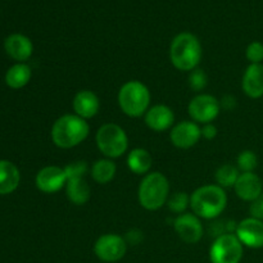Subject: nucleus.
Masks as SVG:
<instances>
[{
  "label": "nucleus",
  "mask_w": 263,
  "mask_h": 263,
  "mask_svg": "<svg viewBox=\"0 0 263 263\" xmlns=\"http://www.w3.org/2000/svg\"><path fill=\"white\" fill-rule=\"evenodd\" d=\"M228 205L225 189L218 185H204L190 195V207L195 216L212 220L220 216Z\"/></svg>",
  "instance_id": "f257e3e1"
},
{
  "label": "nucleus",
  "mask_w": 263,
  "mask_h": 263,
  "mask_svg": "<svg viewBox=\"0 0 263 263\" xmlns=\"http://www.w3.org/2000/svg\"><path fill=\"white\" fill-rule=\"evenodd\" d=\"M90 126L77 115H64L51 127V140L58 148L71 149L80 145L89 136Z\"/></svg>",
  "instance_id": "f03ea898"
},
{
  "label": "nucleus",
  "mask_w": 263,
  "mask_h": 263,
  "mask_svg": "<svg viewBox=\"0 0 263 263\" xmlns=\"http://www.w3.org/2000/svg\"><path fill=\"white\" fill-rule=\"evenodd\" d=\"M202 55V44L197 36L190 32L179 33L170 46L171 63L180 71L192 72L200 63Z\"/></svg>",
  "instance_id": "7ed1b4c3"
},
{
  "label": "nucleus",
  "mask_w": 263,
  "mask_h": 263,
  "mask_svg": "<svg viewBox=\"0 0 263 263\" xmlns=\"http://www.w3.org/2000/svg\"><path fill=\"white\" fill-rule=\"evenodd\" d=\"M170 182L161 172H149L139 185V202L148 211H157L168 200Z\"/></svg>",
  "instance_id": "20e7f679"
},
{
  "label": "nucleus",
  "mask_w": 263,
  "mask_h": 263,
  "mask_svg": "<svg viewBox=\"0 0 263 263\" xmlns=\"http://www.w3.org/2000/svg\"><path fill=\"white\" fill-rule=\"evenodd\" d=\"M151 104V91L140 81H127L118 91V105L128 117H141Z\"/></svg>",
  "instance_id": "39448f33"
},
{
  "label": "nucleus",
  "mask_w": 263,
  "mask_h": 263,
  "mask_svg": "<svg viewBox=\"0 0 263 263\" xmlns=\"http://www.w3.org/2000/svg\"><path fill=\"white\" fill-rule=\"evenodd\" d=\"M63 168L67 175V198L76 205L86 204L91 197V189L85 179L89 170L87 163L84 161L72 162Z\"/></svg>",
  "instance_id": "423d86ee"
},
{
  "label": "nucleus",
  "mask_w": 263,
  "mask_h": 263,
  "mask_svg": "<svg viewBox=\"0 0 263 263\" xmlns=\"http://www.w3.org/2000/svg\"><path fill=\"white\" fill-rule=\"evenodd\" d=\"M95 140L98 149L110 159L123 156L128 148V138L125 130L116 123H104L99 127Z\"/></svg>",
  "instance_id": "0eeeda50"
},
{
  "label": "nucleus",
  "mask_w": 263,
  "mask_h": 263,
  "mask_svg": "<svg viewBox=\"0 0 263 263\" xmlns=\"http://www.w3.org/2000/svg\"><path fill=\"white\" fill-rule=\"evenodd\" d=\"M243 244L235 234L226 233L217 236L210 251L212 263H239L243 257Z\"/></svg>",
  "instance_id": "6e6552de"
},
{
  "label": "nucleus",
  "mask_w": 263,
  "mask_h": 263,
  "mask_svg": "<svg viewBox=\"0 0 263 263\" xmlns=\"http://www.w3.org/2000/svg\"><path fill=\"white\" fill-rule=\"evenodd\" d=\"M220 109V102L210 94L197 95V97L190 100L189 107H187V110H189V115L193 118V121L204 123V125L212 123V121L217 118Z\"/></svg>",
  "instance_id": "1a4fd4ad"
},
{
  "label": "nucleus",
  "mask_w": 263,
  "mask_h": 263,
  "mask_svg": "<svg viewBox=\"0 0 263 263\" xmlns=\"http://www.w3.org/2000/svg\"><path fill=\"white\" fill-rule=\"evenodd\" d=\"M127 243L117 234H105L97 240L94 252L103 262H117L125 257Z\"/></svg>",
  "instance_id": "9d476101"
},
{
  "label": "nucleus",
  "mask_w": 263,
  "mask_h": 263,
  "mask_svg": "<svg viewBox=\"0 0 263 263\" xmlns=\"http://www.w3.org/2000/svg\"><path fill=\"white\" fill-rule=\"evenodd\" d=\"M67 175L63 167L48 166L36 175V186L40 192L53 194L66 187Z\"/></svg>",
  "instance_id": "9b49d317"
},
{
  "label": "nucleus",
  "mask_w": 263,
  "mask_h": 263,
  "mask_svg": "<svg viewBox=\"0 0 263 263\" xmlns=\"http://www.w3.org/2000/svg\"><path fill=\"white\" fill-rule=\"evenodd\" d=\"M202 138V128L193 121H182L175 125L170 133V139L175 146L189 149L194 146Z\"/></svg>",
  "instance_id": "f8f14e48"
},
{
  "label": "nucleus",
  "mask_w": 263,
  "mask_h": 263,
  "mask_svg": "<svg viewBox=\"0 0 263 263\" xmlns=\"http://www.w3.org/2000/svg\"><path fill=\"white\" fill-rule=\"evenodd\" d=\"M235 235L248 248H263V221L253 217L240 221L236 226Z\"/></svg>",
  "instance_id": "ddd939ff"
},
{
  "label": "nucleus",
  "mask_w": 263,
  "mask_h": 263,
  "mask_svg": "<svg viewBox=\"0 0 263 263\" xmlns=\"http://www.w3.org/2000/svg\"><path fill=\"white\" fill-rule=\"evenodd\" d=\"M174 228L180 239L187 244L198 243L203 236L202 222L193 213H181L175 220Z\"/></svg>",
  "instance_id": "4468645a"
},
{
  "label": "nucleus",
  "mask_w": 263,
  "mask_h": 263,
  "mask_svg": "<svg viewBox=\"0 0 263 263\" xmlns=\"http://www.w3.org/2000/svg\"><path fill=\"white\" fill-rule=\"evenodd\" d=\"M144 116H145L146 126L157 133L168 130L174 126L175 122L174 110L163 104L153 105Z\"/></svg>",
  "instance_id": "2eb2a0df"
},
{
  "label": "nucleus",
  "mask_w": 263,
  "mask_h": 263,
  "mask_svg": "<svg viewBox=\"0 0 263 263\" xmlns=\"http://www.w3.org/2000/svg\"><path fill=\"white\" fill-rule=\"evenodd\" d=\"M236 195L246 202H253L262 194L263 184L258 176L253 172H243L239 175L235 186Z\"/></svg>",
  "instance_id": "dca6fc26"
},
{
  "label": "nucleus",
  "mask_w": 263,
  "mask_h": 263,
  "mask_svg": "<svg viewBox=\"0 0 263 263\" xmlns=\"http://www.w3.org/2000/svg\"><path fill=\"white\" fill-rule=\"evenodd\" d=\"M100 109V100L95 92L90 90H81L73 98L74 115L84 120L95 117Z\"/></svg>",
  "instance_id": "f3484780"
},
{
  "label": "nucleus",
  "mask_w": 263,
  "mask_h": 263,
  "mask_svg": "<svg viewBox=\"0 0 263 263\" xmlns=\"http://www.w3.org/2000/svg\"><path fill=\"white\" fill-rule=\"evenodd\" d=\"M5 51L10 58L18 62H25L32 55L33 46L30 39L21 33H13L5 39Z\"/></svg>",
  "instance_id": "a211bd4d"
},
{
  "label": "nucleus",
  "mask_w": 263,
  "mask_h": 263,
  "mask_svg": "<svg viewBox=\"0 0 263 263\" xmlns=\"http://www.w3.org/2000/svg\"><path fill=\"white\" fill-rule=\"evenodd\" d=\"M243 91L252 99L263 97V64H251L246 69L241 81Z\"/></svg>",
  "instance_id": "6ab92c4d"
},
{
  "label": "nucleus",
  "mask_w": 263,
  "mask_h": 263,
  "mask_svg": "<svg viewBox=\"0 0 263 263\" xmlns=\"http://www.w3.org/2000/svg\"><path fill=\"white\" fill-rule=\"evenodd\" d=\"M20 171L9 161H0V195L10 194L20 185Z\"/></svg>",
  "instance_id": "aec40b11"
},
{
  "label": "nucleus",
  "mask_w": 263,
  "mask_h": 263,
  "mask_svg": "<svg viewBox=\"0 0 263 263\" xmlns=\"http://www.w3.org/2000/svg\"><path fill=\"white\" fill-rule=\"evenodd\" d=\"M127 166L136 175H148L153 166V157L146 149L136 148L128 153Z\"/></svg>",
  "instance_id": "412c9836"
},
{
  "label": "nucleus",
  "mask_w": 263,
  "mask_h": 263,
  "mask_svg": "<svg viewBox=\"0 0 263 263\" xmlns=\"http://www.w3.org/2000/svg\"><path fill=\"white\" fill-rule=\"evenodd\" d=\"M31 79V68L25 63L14 64L8 69L5 74V82L12 89H21L26 86Z\"/></svg>",
  "instance_id": "4be33fe9"
},
{
  "label": "nucleus",
  "mask_w": 263,
  "mask_h": 263,
  "mask_svg": "<svg viewBox=\"0 0 263 263\" xmlns=\"http://www.w3.org/2000/svg\"><path fill=\"white\" fill-rule=\"evenodd\" d=\"M116 172H117V167L109 158L98 159L91 167L92 179L95 182L102 185L112 181L116 176Z\"/></svg>",
  "instance_id": "5701e85b"
},
{
  "label": "nucleus",
  "mask_w": 263,
  "mask_h": 263,
  "mask_svg": "<svg viewBox=\"0 0 263 263\" xmlns=\"http://www.w3.org/2000/svg\"><path fill=\"white\" fill-rule=\"evenodd\" d=\"M239 168L238 167L233 166V164L228 163L221 166L220 168L216 171L215 177L216 181H217V185L221 187H233L235 186L236 181L239 179Z\"/></svg>",
  "instance_id": "b1692460"
},
{
  "label": "nucleus",
  "mask_w": 263,
  "mask_h": 263,
  "mask_svg": "<svg viewBox=\"0 0 263 263\" xmlns=\"http://www.w3.org/2000/svg\"><path fill=\"white\" fill-rule=\"evenodd\" d=\"M167 205H168V210L174 213H184V211L186 210L190 205V197L186 193H175L172 197H170V199L167 200Z\"/></svg>",
  "instance_id": "393cba45"
},
{
  "label": "nucleus",
  "mask_w": 263,
  "mask_h": 263,
  "mask_svg": "<svg viewBox=\"0 0 263 263\" xmlns=\"http://www.w3.org/2000/svg\"><path fill=\"white\" fill-rule=\"evenodd\" d=\"M258 164V158L252 151H243L238 157V168L241 172H253Z\"/></svg>",
  "instance_id": "a878e982"
},
{
  "label": "nucleus",
  "mask_w": 263,
  "mask_h": 263,
  "mask_svg": "<svg viewBox=\"0 0 263 263\" xmlns=\"http://www.w3.org/2000/svg\"><path fill=\"white\" fill-rule=\"evenodd\" d=\"M208 84V77L203 69L195 68L190 72L189 85L194 91H202Z\"/></svg>",
  "instance_id": "bb28decb"
},
{
  "label": "nucleus",
  "mask_w": 263,
  "mask_h": 263,
  "mask_svg": "<svg viewBox=\"0 0 263 263\" xmlns=\"http://www.w3.org/2000/svg\"><path fill=\"white\" fill-rule=\"evenodd\" d=\"M247 58L251 62V64L262 63L263 61V44L259 41H253L247 48Z\"/></svg>",
  "instance_id": "cd10ccee"
},
{
  "label": "nucleus",
  "mask_w": 263,
  "mask_h": 263,
  "mask_svg": "<svg viewBox=\"0 0 263 263\" xmlns=\"http://www.w3.org/2000/svg\"><path fill=\"white\" fill-rule=\"evenodd\" d=\"M252 217L257 218V220L263 221V193L259 195L257 199L251 202V208H249Z\"/></svg>",
  "instance_id": "c85d7f7f"
},
{
  "label": "nucleus",
  "mask_w": 263,
  "mask_h": 263,
  "mask_svg": "<svg viewBox=\"0 0 263 263\" xmlns=\"http://www.w3.org/2000/svg\"><path fill=\"white\" fill-rule=\"evenodd\" d=\"M216 135H217V127L215 125H212V123H207L202 128V136L204 139H207V140H212V139L216 138Z\"/></svg>",
  "instance_id": "c756f323"
}]
</instances>
